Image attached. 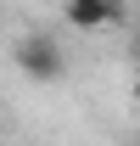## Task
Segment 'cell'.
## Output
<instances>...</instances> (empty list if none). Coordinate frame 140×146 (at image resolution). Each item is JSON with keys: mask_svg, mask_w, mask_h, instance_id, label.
<instances>
[{"mask_svg": "<svg viewBox=\"0 0 140 146\" xmlns=\"http://www.w3.org/2000/svg\"><path fill=\"white\" fill-rule=\"evenodd\" d=\"M11 62H17V73L34 79V84H56V79L67 73V56H62V45H56L51 34H22L17 51H11Z\"/></svg>", "mask_w": 140, "mask_h": 146, "instance_id": "obj_1", "label": "cell"}, {"mask_svg": "<svg viewBox=\"0 0 140 146\" xmlns=\"http://www.w3.org/2000/svg\"><path fill=\"white\" fill-rule=\"evenodd\" d=\"M62 17L73 23V28H106V23H123V0H67L62 6Z\"/></svg>", "mask_w": 140, "mask_h": 146, "instance_id": "obj_2", "label": "cell"}, {"mask_svg": "<svg viewBox=\"0 0 140 146\" xmlns=\"http://www.w3.org/2000/svg\"><path fill=\"white\" fill-rule=\"evenodd\" d=\"M129 56H135V62H140V28H135V45H129Z\"/></svg>", "mask_w": 140, "mask_h": 146, "instance_id": "obj_3", "label": "cell"}, {"mask_svg": "<svg viewBox=\"0 0 140 146\" xmlns=\"http://www.w3.org/2000/svg\"><path fill=\"white\" fill-rule=\"evenodd\" d=\"M135 107H140V79H135Z\"/></svg>", "mask_w": 140, "mask_h": 146, "instance_id": "obj_4", "label": "cell"}]
</instances>
